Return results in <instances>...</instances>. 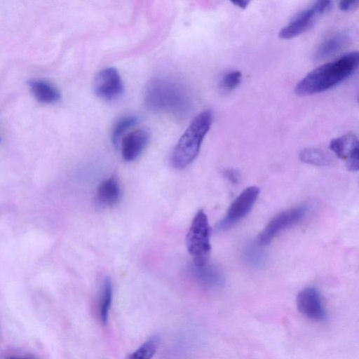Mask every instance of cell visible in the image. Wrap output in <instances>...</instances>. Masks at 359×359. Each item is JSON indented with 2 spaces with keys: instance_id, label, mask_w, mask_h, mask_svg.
<instances>
[{
  "instance_id": "obj_7",
  "label": "cell",
  "mask_w": 359,
  "mask_h": 359,
  "mask_svg": "<svg viewBox=\"0 0 359 359\" xmlns=\"http://www.w3.org/2000/svg\"><path fill=\"white\" fill-rule=\"evenodd\" d=\"M259 189L252 186L245 189L230 205L226 217L217 226L218 231L227 229L246 216L257 199Z\"/></svg>"
},
{
  "instance_id": "obj_18",
  "label": "cell",
  "mask_w": 359,
  "mask_h": 359,
  "mask_svg": "<svg viewBox=\"0 0 359 359\" xmlns=\"http://www.w3.org/2000/svg\"><path fill=\"white\" fill-rule=\"evenodd\" d=\"M112 293L111 281L109 278H105L102 285L99 303L100 318L103 325H106L108 322Z\"/></svg>"
},
{
  "instance_id": "obj_5",
  "label": "cell",
  "mask_w": 359,
  "mask_h": 359,
  "mask_svg": "<svg viewBox=\"0 0 359 359\" xmlns=\"http://www.w3.org/2000/svg\"><path fill=\"white\" fill-rule=\"evenodd\" d=\"M333 6L331 1H317L299 12L278 33L283 39L294 38L311 28Z\"/></svg>"
},
{
  "instance_id": "obj_10",
  "label": "cell",
  "mask_w": 359,
  "mask_h": 359,
  "mask_svg": "<svg viewBox=\"0 0 359 359\" xmlns=\"http://www.w3.org/2000/svg\"><path fill=\"white\" fill-rule=\"evenodd\" d=\"M329 148L338 158L346 161L349 170H358V140L354 134L347 133L332 139Z\"/></svg>"
},
{
  "instance_id": "obj_11",
  "label": "cell",
  "mask_w": 359,
  "mask_h": 359,
  "mask_svg": "<svg viewBox=\"0 0 359 359\" xmlns=\"http://www.w3.org/2000/svg\"><path fill=\"white\" fill-rule=\"evenodd\" d=\"M149 135L147 130L139 128L129 131L121 140V150L126 161L137 158L147 147Z\"/></svg>"
},
{
  "instance_id": "obj_13",
  "label": "cell",
  "mask_w": 359,
  "mask_h": 359,
  "mask_svg": "<svg viewBox=\"0 0 359 359\" xmlns=\"http://www.w3.org/2000/svg\"><path fill=\"white\" fill-rule=\"evenodd\" d=\"M190 276L201 285L210 288H219L224 285V277L221 271L208 263L196 265L194 263L188 266Z\"/></svg>"
},
{
  "instance_id": "obj_22",
  "label": "cell",
  "mask_w": 359,
  "mask_h": 359,
  "mask_svg": "<svg viewBox=\"0 0 359 359\" xmlns=\"http://www.w3.org/2000/svg\"><path fill=\"white\" fill-rule=\"evenodd\" d=\"M231 3L242 9H245L247 8L248 4H250L249 1H232Z\"/></svg>"
},
{
  "instance_id": "obj_19",
  "label": "cell",
  "mask_w": 359,
  "mask_h": 359,
  "mask_svg": "<svg viewBox=\"0 0 359 359\" xmlns=\"http://www.w3.org/2000/svg\"><path fill=\"white\" fill-rule=\"evenodd\" d=\"M160 339L154 335L147 339L138 348L130 353L126 359H151L157 351Z\"/></svg>"
},
{
  "instance_id": "obj_9",
  "label": "cell",
  "mask_w": 359,
  "mask_h": 359,
  "mask_svg": "<svg viewBox=\"0 0 359 359\" xmlns=\"http://www.w3.org/2000/svg\"><path fill=\"white\" fill-rule=\"evenodd\" d=\"M299 313L307 319L321 322L326 319L327 311L318 290L314 287L302 290L296 299Z\"/></svg>"
},
{
  "instance_id": "obj_14",
  "label": "cell",
  "mask_w": 359,
  "mask_h": 359,
  "mask_svg": "<svg viewBox=\"0 0 359 359\" xmlns=\"http://www.w3.org/2000/svg\"><path fill=\"white\" fill-rule=\"evenodd\" d=\"M121 194V188L117 179L111 177L99 184L95 196L96 204L100 208L114 206L120 201Z\"/></svg>"
},
{
  "instance_id": "obj_2",
  "label": "cell",
  "mask_w": 359,
  "mask_h": 359,
  "mask_svg": "<svg viewBox=\"0 0 359 359\" xmlns=\"http://www.w3.org/2000/svg\"><path fill=\"white\" fill-rule=\"evenodd\" d=\"M144 102L151 111L187 116L191 108L188 91L180 82L167 77H156L147 84L144 90Z\"/></svg>"
},
{
  "instance_id": "obj_1",
  "label": "cell",
  "mask_w": 359,
  "mask_h": 359,
  "mask_svg": "<svg viewBox=\"0 0 359 359\" xmlns=\"http://www.w3.org/2000/svg\"><path fill=\"white\" fill-rule=\"evenodd\" d=\"M358 53L355 51L318 67L296 84L295 94L298 96H306L334 88L355 72L358 68Z\"/></svg>"
},
{
  "instance_id": "obj_23",
  "label": "cell",
  "mask_w": 359,
  "mask_h": 359,
  "mask_svg": "<svg viewBox=\"0 0 359 359\" xmlns=\"http://www.w3.org/2000/svg\"><path fill=\"white\" fill-rule=\"evenodd\" d=\"M8 359H32V358L11 356V357L8 358Z\"/></svg>"
},
{
  "instance_id": "obj_4",
  "label": "cell",
  "mask_w": 359,
  "mask_h": 359,
  "mask_svg": "<svg viewBox=\"0 0 359 359\" xmlns=\"http://www.w3.org/2000/svg\"><path fill=\"white\" fill-rule=\"evenodd\" d=\"M210 238L208 217L203 210H200L195 215L186 237L187 250L193 257L194 264L203 265L208 263L211 249Z\"/></svg>"
},
{
  "instance_id": "obj_17",
  "label": "cell",
  "mask_w": 359,
  "mask_h": 359,
  "mask_svg": "<svg viewBox=\"0 0 359 359\" xmlns=\"http://www.w3.org/2000/svg\"><path fill=\"white\" fill-rule=\"evenodd\" d=\"M139 118L135 115H126L118 119L111 130V140L115 147H118L123 137L127 134L130 128L135 126Z\"/></svg>"
},
{
  "instance_id": "obj_6",
  "label": "cell",
  "mask_w": 359,
  "mask_h": 359,
  "mask_svg": "<svg viewBox=\"0 0 359 359\" xmlns=\"http://www.w3.org/2000/svg\"><path fill=\"white\" fill-rule=\"evenodd\" d=\"M307 212L306 205H300L280 212L262 231L257 238V243L259 246L268 245L280 232L299 222Z\"/></svg>"
},
{
  "instance_id": "obj_15",
  "label": "cell",
  "mask_w": 359,
  "mask_h": 359,
  "mask_svg": "<svg viewBox=\"0 0 359 359\" xmlns=\"http://www.w3.org/2000/svg\"><path fill=\"white\" fill-rule=\"evenodd\" d=\"M29 86L39 102L44 104H52L60 99L58 90L51 83L41 79H32Z\"/></svg>"
},
{
  "instance_id": "obj_20",
  "label": "cell",
  "mask_w": 359,
  "mask_h": 359,
  "mask_svg": "<svg viewBox=\"0 0 359 359\" xmlns=\"http://www.w3.org/2000/svg\"><path fill=\"white\" fill-rule=\"evenodd\" d=\"M242 79L241 72L233 70L226 72L220 79L219 86L223 92L229 93L234 90L241 83Z\"/></svg>"
},
{
  "instance_id": "obj_8",
  "label": "cell",
  "mask_w": 359,
  "mask_h": 359,
  "mask_svg": "<svg viewBox=\"0 0 359 359\" xmlns=\"http://www.w3.org/2000/svg\"><path fill=\"white\" fill-rule=\"evenodd\" d=\"M93 90L97 96L108 101L121 96L124 86L117 69L110 67L99 72L93 81Z\"/></svg>"
},
{
  "instance_id": "obj_12",
  "label": "cell",
  "mask_w": 359,
  "mask_h": 359,
  "mask_svg": "<svg viewBox=\"0 0 359 359\" xmlns=\"http://www.w3.org/2000/svg\"><path fill=\"white\" fill-rule=\"evenodd\" d=\"M351 39V33L346 29L332 34L317 46L313 55V59L320 61L334 55L346 46Z\"/></svg>"
},
{
  "instance_id": "obj_3",
  "label": "cell",
  "mask_w": 359,
  "mask_h": 359,
  "mask_svg": "<svg viewBox=\"0 0 359 359\" xmlns=\"http://www.w3.org/2000/svg\"><path fill=\"white\" fill-rule=\"evenodd\" d=\"M212 122L210 109L203 110L192 120L172 152L171 163L175 169L182 170L194 161Z\"/></svg>"
},
{
  "instance_id": "obj_16",
  "label": "cell",
  "mask_w": 359,
  "mask_h": 359,
  "mask_svg": "<svg viewBox=\"0 0 359 359\" xmlns=\"http://www.w3.org/2000/svg\"><path fill=\"white\" fill-rule=\"evenodd\" d=\"M299 159L306 164L316 166H325L330 164V155L325 150L318 148H306L301 151Z\"/></svg>"
},
{
  "instance_id": "obj_21",
  "label": "cell",
  "mask_w": 359,
  "mask_h": 359,
  "mask_svg": "<svg viewBox=\"0 0 359 359\" xmlns=\"http://www.w3.org/2000/svg\"><path fill=\"white\" fill-rule=\"evenodd\" d=\"M358 1H341L339 4V8L342 11H350L355 10L358 6Z\"/></svg>"
}]
</instances>
